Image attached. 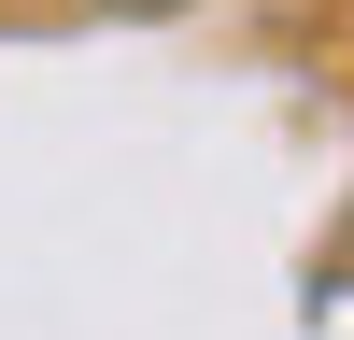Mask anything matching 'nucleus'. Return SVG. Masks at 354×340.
Masks as SVG:
<instances>
[{
  "mask_svg": "<svg viewBox=\"0 0 354 340\" xmlns=\"http://www.w3.org/2000/svg\"><path fill=\"white\" fill-rule=\"evenodd\" d=\"M113 15H185V0H113Z\"/></svg>",
  "mask_w": 354,
  "mask_h": 340,
  "instance_id": "nucleus-1",
  "label": "nucleus"
}]
</instances>
